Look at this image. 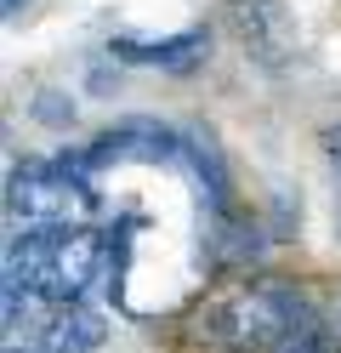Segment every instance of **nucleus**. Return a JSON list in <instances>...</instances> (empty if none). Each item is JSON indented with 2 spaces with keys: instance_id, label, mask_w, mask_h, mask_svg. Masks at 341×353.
Returning <instances> with one entry per match:
<instances>
[{
  "instance_id": "obj_12",
  "label": "nucleus",
  "mask_w": 341,
  "mask_h": 353,
  "mask_svg": "<svg viewBox=\"0 0 341 353\" xmlns=\"http://www.w3.org/2000/svg\"><path fill=\"white\" fill-rule=\"evenodd\" d=\"M23 6H29V0H6V17H17V12H23Z\"/></svg>"
},
{
  "instance_id": "obj_5",
  "label": "nucleus",
  "mask_w": 341,
  "mask_h": 353,
  "mask_svg": "<svg viewBox=\"0 0 341 353\" xmlns=\"http://www.w3.org/2000/svg\"><path fill=\"white\" fill-rule=\"evenodd\" d=\"M234 17H239V34L250 40V52L262 63L296 57V23H290L285 0H234Z\"/></svg>"
},
{
  "instance_id": "obj_3",
  "label": "nucleus",
  "mask_w": 341,
  "mask_h": 353,
  "mask_svg": "<svg viewBox=\"0 0 341 353\" xmlns=\"http://www.w3.org/2000/svg\"><path fill=\"white\" fill-rule=\"evenodd\" d=\"M307 325H313V314H307L302 296L279 291V285H256L250 296H239L234 307H227L222 330L239 347H250V353H273V347H285L296 330H307Z\"/></svg>"
},
{
  "instance_id": "obj_13",
  "label": "nucleus",
  "mask_w": 341,
  "mask_h": 353,
  "mask_svg": "<svg viewBox=\"0 0 341 353\" xmlns=\"http://www.w3.org/2000/svg\"><path fill=\"white\" fill-rule=\"evenodd\" d=\"M6 353H45V347H6Z\"/></svg>"
},
{
  "instance_id": "obj_7",
  "label": "nucleus",
  "mask_w": 341,
  "mask_h": 353,
  "mask_svg": "<svg viewBox=\"0 0 341 353\" xmlns=\"http://www.w3.org/2000/svg\"><path fill=\"white\" fill-rule=\"evenodd\" d=\"M205 52H211V40L199 29L171 34V40H114V57L120 63H148V69H194Z\"/></svg>"
},
{
  "instance_id": "obj_2",
  "label": "nucleus",
  "mask_w": 341,
  "mask_h": 353,
  "mask_svg": "<svg viewBox=\"0 0 341 353\" xmlns=\"http://www.w3.org/2000/svg\"><path fill=\"white\" fill-rule=\"evenodd\" d=\"M6 211L23 228H74L97 211V188L80 160H29L6 176Z\"/></svg>"
},
{
  "instance_id": "obj_1",
  "label": "nucleus",
  "mask_w": 341,
  "mask_h": 353,
  "mask_svg": "<svg viewBox=\"0 0 341 353\" xmlns=\"http://www.w3.org/2000/svg\"><path fill=\"white\" fill-rule=\"evenodd\" d=\"M103 262V239L91 228H23V239L6 245V285H23L29 296L45 302H80L91 274Z\"/></svg>"
},
{
  "instance_id": "obj_8",
  "label": "nucleus",
  "mask_w": 341,
  "mask_h": 353,
  "mask_svg": "<svg viewBox=\"0 0 341 353\" xmlns=\"http://www.w3.org/2000/svg\"><path fill=\"white\" fill-rule=\"evenodd\" d=\"M176 154L194 165L205 200H211V205H227V165H222V154H216V143H211V131L188 125V131H182V143H176Z\"/></svg>"
},
{
  "instance_id": "obj_4",
  "label": "nucleus",
  "mask_w": 341,
  "mask_h": 353,
  "mask_svg": "<svg viewBox=\"0 0 341 353\" xmlns=\"http://www.w3.org/2000/svg\"><path fill=\"white\" fill-rule=\"evenodd\" d=\"M182 143V131H165V125H154V120H125V125H108L91 148H80L74 160L85 171H97V165H125V160H171Z\"/></svg>"
},
{
  "instance_id": "obj_6",
  "label": "nucleus",
  "mask_w": 341,
  "mask_h": 353,
  "mask_svg": "<svg viewBox=\"0 0 341 353\" xmlns=\"http://www.w3.org/2000/svg\"><path fill=\"white\" fill-rule=\"evenodd\" d=\"M103 342H108V319L91 314V307H74V302L57 319H45V330H40L45 353H103Z\"/></svg>"
},
{
  "instance_id": "obj_10",
  "label": "nucleus",
  "mask_w": 341,
  "mask_h": 353,
  "mask_svg": "<svg viewBox=\"0 0 341 353\" xmlns=\"http://www.w3.org/2000/svg\"><path fill=\"white\" fill-rule=\"evenodd\" d=\"M330 336H335V342H341V302H335V307H330Z\"/></svg>"
},
{
  "instance_id": "obj_11",
  "label": "nucleus",
  "mask_w": 341,
  "mask_h": 353,
  "mask_svg": "<svg viewBox=\"0 0 341 353\" xmlns=\"http://www.w3.org/2000/svg\"><path fill=\"white\" fill-rule=\"evenodd\" d=\"M330 154H335V165H341V125L330 131Z\"/></svg>"
},
{
  "instance_id": "obj_9",
  "label": "nucleus",
  "mask_w": 341,
  "mask_h": 353,
  "mask_svg": "<svg viewBox=\"0 0 341 353\" xmlns=\"http://www.w3.org/2000/svg\"><path fill=\"white\" fill-rule=\"evenodd\" d=\"M273 353H330V336L318 325H307V330H296V336L285 342V347H273Z\"/></svg>"
}]
</instances>
